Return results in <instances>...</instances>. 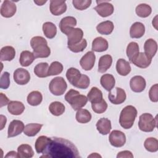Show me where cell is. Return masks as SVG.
Wrapping results in <instances>:
<instances>
[{"instance_id": "6da1fadb", "label": "cell", "mask_w": 158, "mask_h": 158, "mask_svg": "<svg viewBox=\"0 0 158 158\" xmlns=\"http://www.w3.org/2000/svg\"><path fill=\"white\" fill-rule=\"evenodd\" d=\"M41 157L78 158L81 157L77 147L69 140L53 137Z\"/></svg>"}, {"instance_id": "7a4b0ae2", "label": "cell", "mask_w": 158, "mask_h": 158, "mask_svg": "<svg viewBox=\"0 0 158 158\" xmlns=\"http://www.w3.org/2000/svg\"><path fill=\"white\" fill-rule=\"evenodd\" d=\"M30 46L35 58H46L51 54V49L48 46V42L42 36L33 37L30 40Z\"/></svg>"}, {"instance_id": "3957f363", "label": "cell", "mask_w": 158, "mask_h": 158, "mask_svg": "<svg viewBox=\"0 0 158 158\" xmlns=\"http://www.w3.org/2000/svg\"><path fill=\"white\" fill-rule=\"evenodd\" d=\"M136 109L131 105L125 106L121 111L119 117V123L124 129H130L133 125L137 116Z\"/></svg>"}, {"instance_id": "277c9868", "label": "cell", "mask_w": 158, "mask_h": 158, "mask_svg": "<svg viewBox=\"0 0 158 158\" xmlns=\"http://www.w3.org/2000/svg\"><path fill=\"white\" fill-rule=\"evenodd\" d=\"M65 101L69 103L74 110H78L84 107L87 102L88 98L85 95L75 89H70L65 95Z\"/></svg>"}, {"instance_id": "5b68a950", "label": "cell", "mask_w": 158, "mask_h": 158, "mask_svg": "<svg viewBox=\"0 0 158 158\" xmlns=\"http://www.w3.org/2000/svg\"><path fill=\"white\" fill-rule=\"evenodd\" d=\"M157 117L154 118L149 113L141 114L139 118L138 127L144 132H151L157 127Z\"/></svg>"}, {"instance_id": "8992f818", "label": "cell", "mask_w": 158, "mask_h": 158, "mask_svg": "<svg viewBox=\"0 0 158 158\" xmlns=\"http://www.w3.org/2000/svg\"><path fill=\"white\" fill-rule=\"evenodd\" d=\"M67 85L64 78L57 77L52 79L49 85L50 92L55 96H61L66 91Z\"/></svg>"}, {"instance_id": "52a82bcc", "label": "cell", "mask_w": 158, "mask_h": 158, "mask_svg": "<svg viewBox=\"0 0 158 158\" xmlns=\"http://www.w3.org/2000/svg\"><path fill=\"white\" fill-rule=\"evenodd\" d=\"M127 95L125 90L118 87H116L114 91H110L108 94L110 102L115 105L123 103L125 101Z\"/></svg>"}, {"instance_id": "ba28073f", "label": "cell", "mask_w": 158, "mask_h": 158, "mask_svg": "<svg viewBox=\"0 0 158 158\" xmlns=\"http://www.w3.org/2000/svg\"><path fill=\"white\" fill-rule=\"evenodd\" d=\"M98 5L94 7V10L102 17H106L112 15L114 8L112 4L107 1H96Z\"/></svg>"}, {"instance_id": "9c48e42d", "label": "cell", "mask_w": 158, "mask_h": 158, "mask_svg": "<svg viewBox=\"0 0 158 158\" xmlns=\"http://www.w3.org/2000/svg\"><path fill=\"white\" fill-rule=\"evenodd\" d=\"M109 140L112 146L116 148H120L126 143V136L120 130H113L110 133Z\"/></svg>"}, {"instance_id": "30bf717a", "label": "cell", "mask_w": 158, "mask_h": 158, "mask_svg": "<svg viewBox=\"0 0 158 158\" xmlns=\"http://www.w3.org/2000/svg\"><path fill=\"white\" fill-rule=\"evenodd\" d=\"M13 78L17 84L24 85L30 81V74L26 69L23 68H18L14 71Z\"/></svg>"}, {"instance_id": "8fae6325", "label": "cell", "mask_w": 158, "mask_h": 158, "mask_svg": "<svg viewBox=\"0 0 158 158\" xmlns=\"http://www.w3.org/2000/svg\"><path fill=\"white\" fill-rule=\"evenodd\" d=\"M96 56L93 51L87 52L80 59V64L83 69L86 71L90 70L94 65Z\"/></svg>"}, {"instance_id": "7c38bea8", "label": "cell", "mask_w": 158, "mask_h": 158, "mask_svg": "<svg viewBox=\"0 0 158 158\" xmlns=\"http://www.w3.org/2000/svg\"><path fill=\"white\" fill-rule=\"evenodd\" d=\"M24 124L23 123L19 120H12L8 127L7 131V137L12 138L16 136L24 130Z\"/></svg>"}, {"instance_id": "4fadbf2b", "label": "cell", "mask_w": 158, "mask_h": 158, "mask_svg": "<svg viewBox=\"0 0 158 158\" xmlns=\"http://www.w3.org/2000/svg\"><path fill=\"white\" fill-rule=\"evenodd\" d=\"M17 7L12 1L6 0L3 1L1 7V15L6 18H10L14 16L16 12Z\"/></svg>"}, {"instance_id": "5bb4252c", "label": "cell", "mask_w": 158, "mask_h": 158, "mask_svg": "<svg viewBox=\"0 0 158 158\" xmlns=\"http://www.w3.org/2000/svg\"><path fill=\"white\" fill-rule=\"evenodd\" d=\"M146 82L145 79L140 76L136 75L132 77L130 81V86L131 89L135 93H140L144 91L146 88Z\"/></svg>"}, {"instance_id": "9a60e30c", "label": "cell", "mask_w": 158, "mask_h": 158, "mask_svg": "<svg viewBox=\"0 0 158 158\" xmlns=\"http://www.w3.org/2000/svg\"><path fill=\"white\" fill-rule=\"evenodd\" d=\"M49 10L51 13L56 16L64 14L67 10V5L65 1H50Z\"/></svg>"}, {"instance_id": "2e32d148", "label": "cell", "mask_w": 158, "mask_h": 158, "mask_svg": "<svg viewBox=\"0 0 158 158\" xmlns=\"http://www.w3.org/2000/svg\"><path fill=\"white\" fill-rule=\"evenodd\" d=\"M77 25V20L72 16H67L62 19L59 27L60 31L65 35H67L69 31Z\"/></svg>"}, {"instance_id": "e0dca14e", "label": "cell", "mask_w": 158, "mask_h": 158, "mask_svg": "<svg viewBox=\"0 0 158 158\" xmlns=\"http://www.w3.org/2000/svg\"><path fill=\"white\" fill-rule=\"evenodd\" d=\"M151 61L152 58L149 57L144 52H141L138 53L131 62L139 68L145 69L150 65Z\"/></svg>"}, {"instance_id": "ac0fdd59", "label": "cell", "mask_w": 158, "mask_h": 158, "mask_svg": "<svg viewBox=\"0 0 158 158\" xmlns=\"http://www.w3.org/2000/svg\"><path fill=\"white\" fill-rule=\"evenodd\" d=\"M68 45H72L80 42L83 40V31L81 28H73L67 35Z\"/></svg>"}, {"instance_id": "d6986e66", "label": "cell", "mask_w": 158, "mask_h": 158, "mask_svg": "<svg viewBox=\"0 0 158 158\" xmlns=\"http://www.w3.org/2000/svg\"><path fill=\"white\" fill-rule=\"evenodd\" d=\"M96 127L99 133L106 135L109 134L111 130V122L107 118H101L98 120Z\"/></svg>"}, {"instance_id": "ffe728a7", "label": "cell", "mask_w": 158, "mask_h": 158, "mask_svg": "<svg viewBox=\"0 0 158 158\" xmlns=\"http://www.w3.org/2000/svg\"><path fill=\"white\" fill-rule=\"evenodd\" d=\"M145 33V27L143 23L136 22L133 23L130 29V35L132 38H140Z\"/></svg>"}, {"instance_id": "44dd1931", "label": "cell", "mask_w": 158, "mask_h": 158, "mask_svg": "<svg viewBox=\"0 0 158 158\" xmlns=\"http://www.w3.org/2000/svg\"><path fill=\"white\" fill-rule=\"evenodd\" d=\"M7 110L12 115H19L24 111L25 106L20 101H10L7 104Z\"/></svg>"}, {"instance_id": "7402d4cb", "label": "cell", "mask_w": 158, "mask_h": 158, "mask_svg": "<svg viewBox=\"0 0 158 158\" xmlns=\"http://www.w3.org/2000/svg\"><path fill=\"white\" fill-rule=\"evenodd\" d=\"M108 46L107 41L101 36L96 38L92 42V50L96 52L105 51L108 49Z\"/></svg>"}, {"instance_id": "603a6c76", "label": "cell", "mask_w": 158, "mask_h": 158, "mask_svg": "<svg viewBox=\"0 0 158 158\" xmlns=\"http://www.w3.org/2000/svg\"><path fill=\"white\" fill-rule=\"evenodd\" d=\"M130 63L123 59H119L116 63V70L122 76H126L131 72Z\"/></svg>"}, {"instance_id": "cb8c5ba5", "label": "cell", "mask_w": 158, "mask_h": 158, "mask_svg": "<svg viewBox=\"0 0 158 158\" xmlns=\"http://www.w3.org/2000/svg\"><path fill=\"white\" fill-rule=\"evenodd\" d=\"M112 63V57L110 55L106 54L102 56L98 62V72L100 73L106 72L111 66Z\"/></svg>"}, {"instance_id": "d4e9b609", "label": "cell", "mask_w": 158, "mask_h": 158, "mask_svg": "<svg viewBox=\"0 0 158 158\" xmlns=\"http://www.w3.org/2000/svg\"><path fill=\"white\" fill-rule=\"evenodd\" d=\"M15 56V49L11 46H6L1 48L0 51V59L1 61H10Z\"/></svg>"}, {"instance_id": "484cf974", "label": "cell", "mask_w": 158, "mask_h": 158, "mask_svg": "<svg viewBox=\"0 0 158 158\" xmlns=\"http://www.w3.org/2000/svg\"><path fill=\"white\" fill-rule=\"evenodd\" d=\"M144 53L149 57L152 58L155 56L157 50V42L152 38L147 40L144 44Z\"/></svg>"}, {"instance_id": "4316f807", "label": "cell", "mask_w": 158, "mask_h": 158, "mask_svg": "<svg viewBox=\"0 0 158 158\" xmlns=\"http://www.w3.org/2000/svg\"><path fill=\"white\" fill-rule=\"evenodd\" d=\"M115 78L111 74H104L100 79V83L101 86L107 91H111L115 86Z\"/></svg>"}, {"instance_id": "83f0119b", "label": "cell", "mask_w": 158, "mask_h": 158, "mask_svg": "<svg viewBox=\"0 0 158 158\" xmlns=\"http://www.w3.org/2000/svg\"><path fill=\"white\" fill-rule=\"evenodd\" d=\"M114 28V25L112 22L110 20L104 21L99 23L96 27V30L98 33L101 35H110Z\"/></svg>"}, {"instance_id": "f1b7e54d", "label": "cell", "mask_w": 158, "mask_h": 158, "mask_svg": "<svg viewBox=\"0 0 158 158\" xmlns=\"http://www.w3.org/2000/svg\"><path fill=\"white\" fill-rule=\"evenodd\" d=\"M34 54L29 51H23L20 56L19 62L23 67H28L31 65L35 59Z\"/></svg>"}, {"instance_id": "f546056e", "label": "cell", "mask_w": 158, "mask_h": 158, "mask_svg": "<svg viewBox=\"0 0 158 158\" xmlns=\"http://www.w3.org/2000/svg\"><path fill=\"white\" fill-rule=\"evenodd\" d=\"M51 141V138L47 137L46 136H39L35 144V150L37 153L41 154L43 153L46 146L48 145V144L50 143Z\"/></svg>"}, {"instance_id": "4dcf8cb0", "label": "cell", "mask_w": 158, "mask_h": 158, "mask_svg": "<svg viewBox=\"0 0 158 158\" xmlns=\"http://www.w3.org/2000/svg\"><path fill=\"white\" fill-rule=\"evenodd\" d=\"M19 157L30 158L34 155V151L31 146L28 144H20L17 148Z\"/></svg>"}, {"instance_id": "1f68e13d", "label": "cell", "mask_w": 158, "mask_h": 158, "mask_svg": "<svg viewBox=\"0 0 158 158\" xmlns=\"http://www.w3.org/2000/svg\"><path fill=\"white\" fill-rule=\"evenodd\" d=\"M43 31L46 38L52 39L56 35L57 27L52 22H46L43 25Z\"/></svg>"}, {"instance_id": "d6a6232c", "label": "cell", "mask_w": 158, "mask_h": 158, "mask_svg": "<svg viewBox=\"0 0 158 158\" xmlns=\"http://www.w3.org/2000/svg\"><path fill=\"white\" fill-rule=\"evenodd\" d=\"M81 74L79 70L74 67L69 68L66 72V77L68 81L73 86H75L77 82L81 77Z\"/></svg>"}, {"instance_id": "836d02e7", "label": "cell", "mask_w": 158, "mask_h": 158, "mask_svg": "<svg viewBox=\"0 0 158 158\" xmlns=\"http://www.w3.org/2000/svg\"><path fill=\"white\" fill-rule=\"evenodd\" d=\"M43 100L42 94L38 91H33L27 96V102L32 106H36L41 104Z\"/></svg>"}, {"instance_id": "e575fe53", "label": "cell", "mask_w": 158, "mask_h": 158, "mask_svg": "<svg viewBox=\"0 0 158 158\" xmlns=\"http://www.w3.org/2000/svg\"><path fill=\"white\" fill-rule=\"evenodd\" d=\"M48 69L49 65L47 62H41L35 67L34 73L39 78H45L48 77Z\"/></svg>"}, {"instance_id": "d590c367", "label": "cell", "mask_w": 158, "mask_h": 158, "mask_svg": "<svg viewBox=\"0 0 158 158\" xmlns=\"http://www.w3.org/2000/svg\"><path fill=\"white\" fill-rule=\"evenodd\" d=\"M87 98L91 103L98 102L103 99L102 93L97 87H93L88 93Z\"/></svg>"}, {"instance_id": "8d00e7d4", "label": "cell", "mask_w": 158, "mask_h": 158, "mask_svg": "<svg viewBox=\"0 0 158 158\" xmlns=\"http://www.w3.org/2000/svg\"><path fill=\"white\" fill-rule=\"evenodd\" d=\"M65 106L60 102L54 101L50 104L49 106V110L55 116H59L64 114L65 112Z\"/></svg>"}, {"instance_id": "74e56055", "label": "cell", "mask_w": 158, "mask_h": 158, "mask_svg": "<svg viewBox=\"0 0 158 158\" xmlns=\"http://www.w3.org/2000/svg\"><path fill=\"white\" fill-rule=\"evenodd\" d=\"M75 118L78 122L80 123H86L91 120V114L88 110L80 109L77 110Z\"/></svg>"}, {"instance_id": "f35d334b", "label": "cell", "mask_w": 158, "mask_h": 158, "mask_svg": "<svg viewBox=\"0 0 158 158\" xmlns=\"http://www.w3.org/2000/svg\"><path fill=\"white\" fill-rule=\"evenodd\" d=\"M43 127L40 123H28L25 126L23 133L27 136H34L41 130Z\"/></svg>"}, {"instance_id": "ab89813d", "label": "cell", "mask_w": 158, "mask_h": 158, "mask_svg": "<svg viewBox=\"0 0 158 158\" xmlns=\"http://www.w3.org/2000/svg\"><path fill=\"white\" fill-rule=\"evenodd\" d=\"M127 55L130 62L138 54L139 46L137 43L132 41L130 42L127 47Z\"/></svg>"}, {"instance_id": "60d3db41", "label": "cell", "mask_w": 158, "mask_h": 158, "mask_svg": "<svg viewBox=\"0 0 158 158\" xmlns=\"http://www.w3.org/2000/svg\"><path fill=\"white\" fill-rule=\"evenodd\" d=\"M136 14L140 17L146 18L152 12L151 6L147 4H140L136 6L135 9Z\"/></svg>"}, {"instance_id": "b9f144b4", "label": "cell", "mask_w": 158, "mask_h": 158, "mask_svg": "<svg viewBox=\"0 0 158 158\" xmlns=\"http://www.w3.org/2000/svg\"><path fill=\"white\" fill-rule=\"evenodd\" d=\"M145 149L151 152H155L158 150V140L153 137L148 138L144 143Z\"/></svg>"}, {"instance_id": "7bdbcfd3", "label": "cell", "mask_w": 158, "mask_h": 158, "mask_svg": "<svg viewBox=\"0 0 158 158\" xmlns=\"http://www.w3.org/2000/svg\"><path fill=\"white\" fill-rule=\"evenodd\" d=\"M63 71V65L62 64L58 62L54 61L52 62L48 69V76H53L60 74Z\"/></svg>"}, {"instance_id": "ee69618b", "label": "cell", "mask_w": 158, "mask_h": 158, "mask_svg": "<svg viewBox=\"0 0 158 158\" xmlns=\"http://www.w3.org/2000/svg\"><path fill=\"white\" fill-rule=\"evenodd\" d=\"M91 107L94 112L97 114H102L107 110V104L106 101L102 99L98 102L91 103Z\"/></svg>"}, {"instance_id": "f6af8a7d", "label": "cell", "mask_w": 158, "mask_h": 158, "mask_svg": "<svg viewBox=\"0 0 158 158\" xmlns=\"http://www.w3.org/2000/svg\"><path fill=\"white\" fill-rule=\"evenodd\" d=\"M92 1L91 0H73L72 4L73 7L80 10H83L88 8Z\"/></svg>"}, {"instance_id": "bcb514c9", "label": "cell", "mask_w": 158, "mask_h": 158, "mask_svg": "<svg viewBox=\"0 0 158 158\" xmlns=\"http://www.w3.org/2000/svg\"><path fill=\"white\" fill-rule=\"evenodd\" d=\"M87 46V41L85 39H83L80 42L68 45V48L73 52H82Z\"/></svg>"}, {"instance_id": "7dc6e473", "label": "cell", "mask_w": 158, "mask_h": 158, "mask_svg": "<svg viewBox=\"0 0 158 158\" xmlns=\"http://www.w3.org/2000/svg\"><path fill=\"white\" fill-rule=\"evenodd\" d=\"M90 83V80L89 78L85 75V74H81V77L78 80V81L77 82L75 85L76 88H80V89H86Z\"/></svg>"}, {"instance_id": "c3c4849f", "label": "cell", "mask_w": 158, "mask_h": 158, "mask_svg": "<svg viewBox=\"0 0 158 158\" xmlns=\"http://www.w3.org/2000/svg\"><path fill=\"white\" fill-rule=\"evenodd\" d=\"M10 74L7 72H4L0 78V88L3 89H7L10 85Z\"/></svg>"}, {"instance_id": "681fc988", "label": "cell", "mask_w": 158, "mask_h": 158, "mask_svg": "<svg viewBox=\"0 0 158 158\" xmlns=\"http://www.w3.org/2000/svg\"><path fill=\"white\" fill-rule=\"evenodd\" d=\"M158 85L154 84L151 86L149 91V97L152 102H156L158 101Z\"/></svg>"}, {"instance_id": "f907efd6", "label": "cell", "mask_w": 158, "mask_h": 158, "mask_svg": "<svg viewBox=\"0 0 158 158\" xmlns=\"http://www.w3.org/2000/svg\"><path fill=\"white\" fill-rule=\"evenodd\" d=\"M117 158H120V157H133V155L131 153V152L129 151H121L119 152L118 153V154L117 155Z\"/></svg>"}, {"instance_id": "816d5d0a", "label": "cell", "mask_w": 158, "mask_h": 158, "mask_svg": "<svg viewBox=\"0 0 158 158\" xmlns=\"http://www.w3.org/2000/svg\"><path fill=\"white\" fill-rule=\"evenodd\" d=\"M0 98H1V99H0V103H1L0 107H1L8 104V103L10 102L8 98L5 94H4L2 93H0Z\"/></svg>"}, {"instance_id": "f5cc1de1", "label": "cell", "mask_w": 158, "mask_h": 158, "mask_svg": "<svg viewBox=\"0 0 158 158\" xmlns=\"http://www.w3.org/2000/svg\"><path fill=\"white\" fill-rule=\"evenodd\" d=\"M5 157H19V156L15 151H11L5 156Z\"/></svg>"}, {"instance_id": "db71d44e", "label": "cell", "mask_w": 158, "mask_h": 158, "mask_svg": "<svg viewBox=\"0 0 158 158\" xmlns=\"http://www.w3.org/2000/svg\"><path fill=\"white\" fill-rule=\"evenodd\" d=\"M7 122V118L5 116H4L3 115H1V130H2L4 127V126L6 125Z\"/></svg>"}, {"instance_id": "11a10c76", "label": "cell", "mask_w": 158, "mask_h": 158, "mask_svg": "<svg viewBox=\"0 0 158 158\" xmlns=\"http://www.w3.org/2000/svg\"><path fill=\"white\" fill-rule=\"evenodd\" d=\"M34 2L36 3L38 6H42L44 3L46 2V1H34Z\"/></svg>"}, {"instance_id": "9f6ffc18", "label": "cell", "mask_w": 158, "mask_h": 158, "mask_svg": "<svg viewBox=\"0 0 158 158\" xmlns=\"http://www.w3.org/2000/svg\"><path fill=\"white\" fill-rule=\"evenodd\" d=\"M93 156H94V157H101V156H99V155L97 153H94V154H91L90 156H89L88 157H93Z\"/></svg>"}]
</instances>
